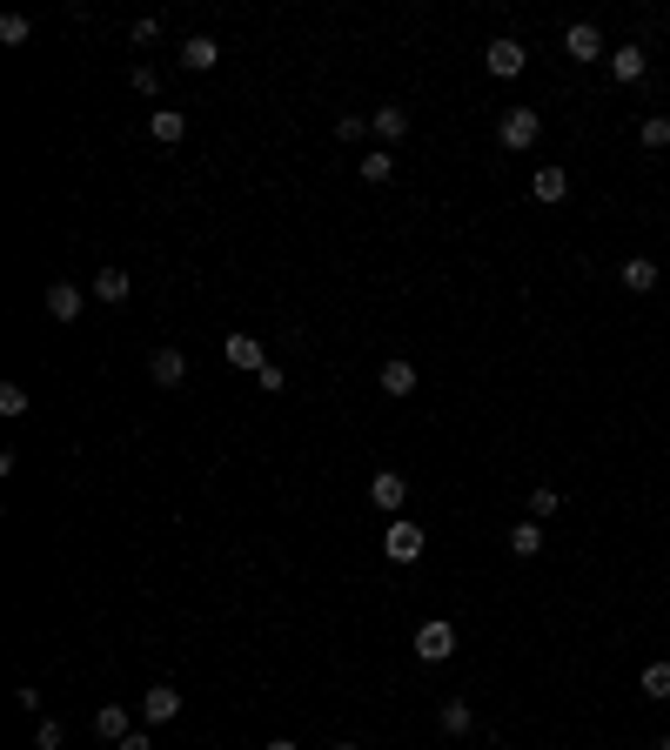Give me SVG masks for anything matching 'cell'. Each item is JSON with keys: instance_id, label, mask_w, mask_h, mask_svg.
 <instances>
[{"instance_id": "cell-1", "label": "cell", "mask_w": 670, "mask_h": 750, "mask_svg": "<svg viewBox=\"0 0 670 750\" xmlns=\"http://www.w3.org/2000/svg\"><path fill=\"white\" fill-rule=\"evenodd\" d=\"M536 134H543V114H536V108H510L503 121H496V141H503L510 155H530Z\"/></svg>"}, {"instance_id": "cell-2", "label": "cell", "mask_w": 670, "mask_h": 750, "mask_svg": "<svg viewBox=\"0 0 670 750\" xmlns=\"http://www.w3.org/2000/svg\"><path fill=\"white\" fill-rule=\"evenodd\" d=\"M423 550H429V536L416 530L409 516H396V523L382 530V556H389V563H416V556H423Z\"/></svg>"}, {"instance_id": "cell-3", "label": "cell", "mask_w": 670, "mask_h": 750, "mask_svg": "<svg viewBox=\"0 0 670 750\" xmlns=\"http://www.w3.org/2000/svg\"><path fill=\"white\" fill-rule=\"evenodd\" d=\"M483 61H490V74H496V81H516L530 54H523V41H516V34H496V41L483 47Z\"/></svg>"}, {"instance_id": "cell-4", "label": "cell", "mask_w": 670, "mask_h": 750, "mask_svg": "<svg viewBox=\"0 0 670 750\" xmlns=\"http://www.w3.org/2000/svg\"><path fill=\"white\" fill-rule=\"evenodd\" d=\"M416 657L423 663H449L456 657V623H443V617L423 623V630H416Z\"/></svg>"}, {"instance_id": "cell-5", "label": "cell", "mask_w": 670, "mask_h": 750, "mask_svg": "<svg viewBox=\"0 0 670 750\" xmlns=\"http://www.w3.org/2000/svg\"><path fill=\"white\" fill-rule=\"evenodd\" d=\"M563 54H570L577 67H590V61H610V54H603V34H597V21H577V27H570V34H563Z\"/></svg>"}, {"instance_id": "cell-6", "label": "cell", "mask_w": 670, "mask_h": 750, "mask_svg": "<svg viewBox=\"0 0 670 750\" xmlns=\"http://www.w3.org/2000/svg\"><path fill=\"white\" fill-rule=\"evenodd\" d=\"M369 503L396 516V509L409 503V476H402V469H376V476H369Z\"/></svg>"}, {"instance_id": "cell-7", "label": "cell", "mask_w": 670, "mask_h": 750, "mask_svg": "<svg viewBox=\"0 0 670 750\" xmlns=\"http://www.w3.org/2000/svg\"><path fill=\"white\" fill-rule=\"evenodd\" d=\"M181 717V690L175 684H148V697H141V724H175Z\"/></svg>"}, {"instance_id": "cell-8", "label": "cell", "mask_w": 670, "mask_h": 750, "mask_svg": "<svg viewBox=\"0 0 670 750\" xmlns=\"http://www.w3.org/2000/svg\"><path fill=\"white\" fill-rule=\"evenodd\" d=\"M148 382H155V389H181V382H188V355L181 349H155L148 355Z\"/></svg>"}, {"instance_id": "cell-9", "label": "cell", "mask_w": 670, "mask_h": 750, "mask_svg": "<svg viewBox=\"0 0 670 750\" xmlns=\"http://www.w3.org/2000/svg\"><path fill=\"white\" fill-rule=\"evenodd\" d=\"M376 382H382V396H416V362H409V355H389V362H382L376 369Z\"/></svg>"}, {"instance_id": "cell-10", "label": "cell", "mask_w": 670, "mask_h": 750, "mask_svg": "<svg viewBox=\"0 0 670 750\" xmlns=\"http://www.w3.org/2000/svg\"><path fill=\"white\" fill-rule=\"evenodd\" d=\"M610 74H617L624 88H637V81H644V74H650V54H644V47H637V41L610 47Z\"/></svg>"}, {"instance_id": "cell-11", "label": "cell", "mask_w": 670, "mask_h": 750, "mask_svg": "<svg viewBox=\"0 0 670 750\" xmlns=\"http://www.w3.org/2000/svg\"><path fill=\"white\" fill-rule=\"evenodd\" d=\"M81 309H88V295L74 282H47V315L54 322H81Z\"/></svg>"}, {"instance_id": "cell-12", "label": "cell", "mask_w": 670, "mask_h": 750, "mask_svg": "<svg viewBox=\"0 0 670 750\" xmlns=\"http://www.w3.org/2000/svg\"><path fill=\"white\" fill-rule=\"evenodd\" d=\"M215 61H222V41H215V34H188V41H181V67H188V74H208Z\"/></svg>"}, {"instance_id": "cell-13", "label": "cell", "mask_w": 670, "mask_h": 750, "mask_svg": "<svg viewBox=\"0 0 670 750\" xmlns=\"http://www.w3.org/2000/svg\"><path fill=\"white\" fill-rule=\"evenodd\" d=\"M222 355L235 362V369H268V349L255 342V335H242V329H235V335L222 342Z\"/></svg>"}, {"instance_id": "cell-14", "label": "cell", "mask_w": 670, "mask_h": 750, "mask_svg": "<svg viewBox=\"0 0 670 750\" xmlns=\"http://www.w3.org/2000/svg\"><path fill=\"white\" fill-rule=\"evenodd\" d=\"M128 730H134L128 704H101V710H94V737H101V744H121Z\"/></svg>"}, {"instance_id": "cell-15", "label": "cell", "mask_w": 670, "mask_h": 750, "mask_svg": "<svg viewBox=\"0 0 670 750\" xmlns=\"http://www.w3.org/2000/svg\"><path fill=\"white\" fill-rule=\"evenodd\" d=\"M128 268H94V302H108V309H121L128 302Z\"/></svg>"}, {"instance_id": "cell-16", "label": "cell", "mask_w": 670, "mask_h": 750, "mask_svg": "<svg viewBox=\"0 0 670 750\" xmlns=\"http://www.w3.org/2000/svg\"><path fill=\"white\" fill-rule=\"evenodd\" d=\"M148 134H155L161 148H175L181 134H188V114H181V108H155V114H148Z\"/></svg>"}, {"instance_id": "cell-17", "label": "cell", "mask_w": 670, "mask_h": 750, "mask_svg": "<svg viewBox=\"0 0 670 750\" xmlns=\"http://www.w3.org/2000/svg\"><path fill=\"white\" fill-rule=\"evenodd\" d=\"M617 282H624L630 295H650V288H657V262H650V255H630V262L617 268Z\"/></svg>"}, {"instance_id": "cell-18", "label": "cell", "mask_w": 670, "mask_h": 750, "mask_svg": "<svg viewBox=\"0 0 670 750\" xmlns=\"http://www.w3.org/2000/svg\"><path fill=\"white\" fill-rule=\"evenodd\" d=\"M436 724H443V737H469V730H476V710H469L463 697H443V710H436Z\"/></svg>"}, {"instance_id": "cell-19", "label": "cell", "mask_w": 670, "mask_h": 750, "mask_svg": "<svg viewBox=\"0 0 670 750\" xmlns=\"http://www.w3.org/2000/svg\"><path fill=\"white\" fill-rule=\"evenodd\" d=\"M369 134L402 141V134H409V108H396V101H389V108H369Z\"/></svg>"}, {"instance_id": "cell-20", "label": "cell", "mask_w": 670, "mask_h": 750, "mask_svg": "<svg viewBox=\"0 0 670 750\" xmlns=\"http://www.w3.org/2000/svg\"><path fill=\"white\" fill-rule=\"evenodd\" d=\"M530 195L536 201H563V195H570V175L550 161V168H536V175H530Z\"/></svg>"}, {"instance_id": "cell-21", "label": "cell", "mask_w": 670, "mask_h": 750, "mask_svg": "<svg viewBox=\"0 0 670 750\" xmlns=\"http://www.w3.org/2000/svg\"><path fill=\"white\" fill-rule=\"evenodd\" d=\"M536 550H543V523H516V530H510V556H516V563H530Z\"/></svg>"}, {"instance_id": "cell-22", "label": "cell", "mask_w": 670, "mask_h": 750, "mask_svg": "<svg viewBox=\"0 0 670 750\" xmlns=\"http://www.w3.org/2000/svg\"><path fill=\"white\" fill-rule=\"evenodd\" d=\"M389 175H396V155H389V148H369V155H362V181H369V188H382Z\"/></svg>"}, {"instance_id": "cell-23", "label": "cell", "mask_w": 670, "mask_h": 750, "mask_svg": "<svg viewBox=\"0 0 670 750\" xmlns=\"http://www.w3.org/2000/svg\"><path fill=\"white\" fill-rule=\"evenodd\" d=\"M128 88L141 94V101H155V94H161V67H155V61H141V67L128 74Z\"/></svg>"}, {"instance_id": "cell-24", "label": "cell", "mask_w": 670, "mask_h": 750, "mask_svg": "<svg viewBox=\"0 0 670 750\" xmlns=\"http://www.w3.org/2000/svg\"><path fill=\"white\" fill-rule=\"evenodd\" d=\"M637 690H644V697H670V663H644Z\"/></svg>"}, {"instance_id": "cell-25", "label": "cell", "mask_w": 670, "mask_h": 750, "mask_svg": "<svg viewBox=\"0 0 670 750\" xmlns=\"http://www.w3.org/2000/svg\"><path fill=\"white\" fill-rule=\"evenodd\" d=\"M557 503H563L557 489H550V483H536V489H530V523H543V516H557Z\"/></svg>"}, {"instance_id": "cell-26", "label": "cell", "mask_w": 670, "mask_h": 750, "mask_svg": "<svg viewBox=\"0 0 670 750\" xmlns=\"http://www.w3.org/2000/svg\"><path fill=\"white\" fill-rule=\"evenodd\" d=\"M637 141H644V148H670V114H650L644 128H637Z\"/></svg>"}, {"instance_id": "cell-27", "label": "cell", "mask_w": 670, "mask_h": 750, "mask_svg": "<svg viewBox=\"0 0 670 750\" xmlns=\"http://www.w3.org/2000/svg\"><path fill=\"white\" fill-rule=\"evenodd\" d=\"M0 416H7V422L27 416V389H21V382H0Z\"/></svg>"}, {"instance_id": "cell-28", "label": "cell", "mask_w": 670, "mask_h": 750, "mask_svg": "<svg viewBox=\"0 0 670 750\" xmlns=\"http://www.w3.org/2000/svg\"><path fill=\"white\" fill-rule=\"evenodd\" d=\"M27 34H34V21H27V14H0V41H7V47H21Z\"/></svg>"}, {"instance_id": "cell-29", "label": "cell", "mask_w": 670, "mask_h": 750, "mask_svg": "<svg viewBox=\"0 0 670 750\" xmlns=\"http://www.w3.org/2000/svg\"><path fill=\"white\" fill-rule=\"evenodd\" d=\"M61 717H41V724H34V750H61Z\"/></svg>"}, {"instance_id": "cell-30", "label": "cell", "mask_w": 670, "mask_h": 750, "mask_svg": "<svg viewBox=\"0 0 670 750\" xmlns=\"http://www.w3.org/2000/svg\"><path fill=\"white\" fill-rule=\"evenodd\" d=\"M128 41H134V47H155V41H161V21H155V14H141V21L128 27Z\"/></svg>"}, {"instance_id": "cell-31", "label": "cell", "mask_w": 670, "mask_h": 750, "mask_svg": "<svg viewBox=\"0 0 670 750\" xmlns=\"http://www.w3.org/2000/svg\"><path fill=\"white\" fill-rule=\"evenodd\" d=\"M255 382H262L268 396H282V389H289V369H282V362H268V369H255Z\"/></svg>"}, {"instance_id": "cell-32", "label": "cell", "mask_w": 670, "mask_h": 750, "mask_svg": "<svg viewBox=\"0 0 670 750\" xmlns=\"http://www.w3.org/2000/svg\"><path fill=\"white\" fill-rule=\"evenodd\" d=\"M362 128H369V114H342V121H335V134H342V141H362Z\"/></svg>"}, {"instance_id": "cell-33", "label": "cell", "mask_w": 670, "mask_h": 750, "mask_svg": "<svg viewBox=\"0 0 670 750\" xmlns=\"http://www.w3.org/2000/svg\"><path fill=\"white\" fill-rule=\"evenodd\" d=\"M114 750H155V744H148V730H128V737H121Z\"/></svg>"}, {"instance_id": "cell-34", "label": "cell", "mask_w": 670, "mask_h": 750, "mask_svg": "<svg viewBox=\"0 0 670 750\" xmlns=\"http://www.w3.org/2000/svg\"><path fill=\"white\" fill-rule=\"evenodd\" d=\"M262 750H302V744H295V737H268Z\"/></svg>"}, {"instance_id": "cell-35", "label": "cell", "mask_w": 670, "mask_h": 750, "mask_svg": "<svg viewBox=\"0 0 670 750\" xmlns=\"http://www.w3.org/2000/svg\"><path fill=\"white\" fill-rule=\"evenodd\" d=\"M650 750H670V737H657V744H650Z\"/></svg>"}, {"instance_id": "cell-36", "label": "cell", "mask_w": 670, "mask_h": 750, "mask_svg": "<svg viewBox=\"0 0 670 750\" xmlns=\"http://www.w3.org/2000/svg\"><path fill=\"white\" fill-rule=\"evenodd\" d=\"M329 750H362V744H329Z\"/></svg>"}, {"instance_id": "cell-37", "label": "cell", "mask_w": 670, "mask_h": 750, "mask_svg": "<svg viewBox=\"0 0 670 750\" xmlns=\"http://www.w3.org/2000/svg\"><path fill=\"white\" fill-rule=\"evenodd\" d=\"M490 750H510V744H490Z\"/></svg>"}]
</instances>
